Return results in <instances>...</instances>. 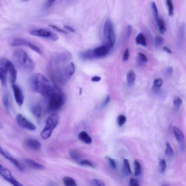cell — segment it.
Segmentation results:
<instances>
[{
  "label": "cell",
  "mask_w": 186,
  "mask_h": 186,
  "mask_svg": "<svg viewBox=\"0 0 186 186\" xmlns=\"http://www.w3.org/2000/svg\"><path fill=\"white\" fill-rule=\"evenodd\" d=\"M44 98H47L48 109L50 111H57L65 104L64 95L57 86L51 85Z\"/></svg>",
  "instance_id": "cell-1"
},
{
  "label": "cell",
  "mask_w": 186,
  "mask_h": 186,
  "mask_svg": "<svg viewBox=\"0 0 186 186\" xmlns=\"http://www.w3.org/2000/svg\"><path fill=\"white\" fill-rule=\"evenodd\" d=\"M13 60L16 66L21 71L29 72L35 68V63L26 52L22 49H18L14 52Z\"/></svg>",
  "instance_id": "cell-2"
},
{
  "label": "cell",
  "mask_w": 186,
  "mask_h": 186,
  "mask_svg": "<svg viewBox=\"0 0 186 186\" xmlns=\"http://www.w3.org/2000/svg\"><path fill=\"white\" fill-rule=\"evenodd\" d=\"M29 85L33 92L40 94L43 97L51 86L47 78L39 73L32 75L29 79Z\"/></svg>",
  "instance_id": "cell-3"
},
{
  "label": "cell",
  "mask_w": 186,
  "mask_h": 186,
  "mask_svg": "<svg viewBox=\"0 0 186 186\" xmlns=\"http://www.w3.org/2000/svg\"><path fill=\"white\" fill-rule=\"evenodd\" d=\"M111 48L105 44L93 49L88 50L80 54V57L84 60L102 58L108 54Z\"/></svg>",
  "instance_id": "cell-4"
},
{
  "label": "cell",
  "mask_w": 186,
  "mask_h": 186,
  "mask_svg": "<svg viewBox=\"0 0 186 186\" xmlns=\"http://www.w3.org/2000/svg\"><path fill=\"white\" fill-rule=\"evenodd\" d=\"M103 35L105 40L104 44L108 46L111 48L113 47L116 42V34L112 22L110 19L106 20L104 24Z\"/></svg>",
  "instance_id": "cell-5"
},
{
  "label": "cell",
  "mask_w": 186,
  "mask_h": 186,
  "mask_svg": "<svg viewBox=\"0 0 186 186\" xmlns=\"http://www.w3.org/2000/svg\"><path fill=\"white\" fill-rule=\"evenodd\" d=\"M59 117L56 113H53L48 116L46 120L45 127L43 130L40 135L44 139L49 138L53 130L58 123Z\"/></svg>",
  "instance_id": "cell-6"
},
{
  "label": "cell",
  "mask_w": 186,
  "mask_h": 186,
  "mask_svg": "<svg viewBox=\"0 0 186 186\" xmlns=\"http://www.w3.org/2000/svg\"><path fill=\"white\" fill-rule=\"evenodd\" d=\"M30 34L33 36L46 38L57 41L59 40V37L55 33L46 29H33L29 32Z\"/></svg>",
  "instance_id": "cell-7"
},
{
  "label": "cell",
  "mask_w": 186,
  "mask_h": 186,
  "mask_svg": "<svg viewBox=\"0 0 186 186\" xmlns=\"http://www.w3.org/2000/svg\"><path fill=\"white\" fill-rule=\"evenodd\" d=\"M10 61L7 59L0 60V81L3 86L6 84L7 73L9 71V66Z\"/></svg>",
  "instance_id": "cell-8"
},
{
  "label": "cell",
  "mask_w": 186,
  "mask_h": 186,
  "mask_svg": "<svg viewBox=\"0 0 186 186\" xmlns=\"http://www.w3.org/2000/svg\"><path fill=\"white\" fill-rule=\"evenodd\" d=\"M16 120L18 124L24 129L31 131H34L36 129V127L35 125L29 122L21 114L17 115Z\"/></svg>",
  "instance_id": "cell-9"
},
{
  "label": "cell",
  "mask_w": 186,
  "mask_h": 186,
  "mask_svg": "<svg viewBox=\"0 0 186 186\" xmlns=\"http://www.w3.org/2000/svg\"><path fill=\"white\" fill-rule=\"evenodd\" d=\"M15 99L18 105L21 106L24 103V97L21 89L15 84L12 85Z\"/></svg>",
  "instance_id": "cell-10"
},
{
  "label": "cell",
  "mask_w": 186,
  "mask_h": 186,
  "mask_svg": "<svg viewBox=\"0 0 186 186\" xmlns=\"http://www.w3.org/2000/svg\"><path fill=\"white\" fill-rule=\"evenodd\" d=\"M11 45L13 46H28L31 50L33 49L34 46V44L28 41L25 39L21 38H16L14 39L11 43Z\"/></svg>",
  "instance_id": "cell-11"
},
{
  "label": "cell",
  "mask_w": 186,
  "mask_h": 186,
  "mask_svg": "<svg viewBox=\"0 0 186 186\" xmlns=\"http://www.w3.org/2000/svg\"><path fill=\"white\" fill-rule=\"evenodd\" d=\"M25 144L28 147L35 150H40L42 145L37 140L33 138H29L26 141Z\"/></svg>",
  "instance_id": "cell-12"
},
{
  "label": "cell",
  "mask_w": 186,
  "mask_h": 186,
  "mask_svg": "<svg viewBox=\"0 0 186 186\" xmlns=\"http://www.w3.org/2000/svg\"><path fill=\"white\" fill-rule=\"evenodd\" d=\"M24 162L27 166L34 170H42L45 169V167L43 165L36 162L33 160L27 159L24 160Z\"/></svg>",
  "instance_id": "cell-13"
},
{
  "label": "cell",
  "mask_w": 186,
  "mask_h": 186,
  "mask_svg": "<svg viewBox=\"0 0 186 186\" xmlns=\"http://www.w3.org/2000/svg\"><path fill=\"white\" fill-rule=\"evenodd\" d=\"M75 65L73 63L71 62L65 67L64 73L67 79H69L72 77L75 73Z\"/></svg>",
  "instance_id": "cell-14"
},
{
  "label": "cell",
  "mask_w": 186,
  "mask_h": 186,
  "mask_svg": "<svg viewBox=\"0 0 186 186\" xmlns=\"http://www.w3.org/2000/svg\"><path fill=\"white\" fill-rule=\"evenodd\" d=\"M9 73L10 74L11 83L12 85H13L15 84L16 81L17 72L14 65L11 62L9 64Z\"/></svg>",
  "instance_id": "cell-15"
},
{
  "label": "cell",
  "mask_w": 186,
  "mask_h": 186,
  "mask_svg": "<svg viewBox=\"0 0 186 186\" xmlns=\"http://www.w3.org/2000/svg\"><path fill=\"white\" fill-rule=\"evenodd\" d=\"M78 138L80 140L87 144H91L92 139L85 131H82L78 135Z\"/></svg>",
  "instance_id": "cell-16"
},
{
  "label": "cell",
  "mask_w": 186,
  "mask_h": 186,
  "mask_svg": "<svg viewBox=\"0 0 186 186\" xmlns=\"http://www.w3.org/2000/svg\"><path fill=\"white\" fill-rule=\"evenodd\" d=\"M156 22L159 27V30L162 34H163L166 31V27L165 26V22L162 18H158Z\"/></svg>",
  "instance_id": "cell-17"
},
{
  "label": "cell",
  "mask_w": 186,
  "mask_h": 186,
  "mask_svg": "<svg viewBox=\"0 0 186 186\" xmlns=\"http://www.w3.org/2000/svg\"><path fill=\"white\" fill-rule=\"evenodd\" d=\"M135 41L137 44L144 46H146V38L142 33H140L135 39Z\"/></svg>",
  "instance_id": "cell-18"
},
{
  "label": "cell",
  "mask_w": 186,
  "mask_h": 186,
  "mask_svg": "<svg viewBox=\"0 0 186 186\" xmlns=\"http://www.w3.org/2000/svg\"><path fill=\"white\" fill-rule=\"evenodd\" d=\"M174 131L176 138L180 143L184 142V136L183 133L179 128L174 126Z\"/></svg>",
  "instance_id": "cell-19"
},
{
  "label": "cell",
  "mask_w": 186,
  "mask_h": 186,
  "mask_svg": "<svg viewBox=\"0 0 186 186\" xmlns=\"http://www.w3.org/2000/svg\"><path fill=\"white\" fill-rule=\"evenodd\" d=\"M31 112L33 115L36 118H40L42 114V108L39 105L33 106L31 108Z\"/></svg>",
  "instance_id": "cell-20"
},
{
  "label": "cell",
  "mask_w": 186,
  "mask_h": 186,
  "mask_svg": "<svg viewBox=\"0 0 186 186\" xmlns=\"http://www.w3.org/2000/svg\"><path fill=\"white\" fill-rule=\"evenodd\" d=\"M122 172H123L124 175L125 176L129 175L131 174V169L130 168L129 161L127 159L124 160Z\"/></svg>",
  "instance_id": "cell-21"
},
{
  "label": "cell",
  "mask_w": 186,
  "mask_h": 186,
  "mask_svg": "<svg viewBox=\"0 0 186 186\" xmlns=\"http://www.w3.org/2000/svg\"><path fill=\"white\" fill-rule=\"evenodd\" d=\"M63 181L65 186H77L75 180L70 177H65Z\"/></svg>",
  "instance_id": "cell-22"
},
{
  "label": "cell",
  "mask_w": 186,
  "mask_h": 186,
  "mask_svg": "<svg viewBox=\"0 0 186 186\" xmlns=\"http://www.w3.org/2000/svg\"><path fill=\"white\" fill-rule=\"evenodd\" d=\"M135 74L133 71L131 70L128 72L127 75V81L128 85H133L135 81Z\"/></svg>",
  "instance_id": "cell-23"
},
{
  "label": "cell",
  "mask_w": 186,
  "mask_h": 186,
  "mask_svg": "<svg viewBox=\"0 0 186 186\" xmlns=\"http://www.w3.org/2000/svg\"><path fill=\"white\" fill-rule=\"evenodd\" d=\"M137 61L139 64L142 65L146 64L147 62L148 59L146 55L144 53H139L137 54Z\"/></svg>",
  "instance_id": "cell-24"
},
{
  "label": "cell",
  "mask_w": 186,
  "mask_h": 186,
  "mask_svg": "<svg viewBox=\"0 0 186 186\" xmlns=\"http://www.w3.org/2000/svg\"><path fill=\"white\" fill-rule=\"evenodd\" d=\"M10 161L15 166L19 171L20 172H24L25 168H24L23 165L17 160L14 159V158L13 159L11 160Z\"/></svg>",
  "instance_id": "cell-25"
},
{
  "label": "cell",
  "mask_w": 186,
  "mask_h": 186,
  "mask_svg": "<svg viewBox=\"0 0 186 186\" xmlns=\"http://www.w3.org/2000/svg\"><path fill=\"white\" fill-rule=\"evenodd\" d=\"M90 186H105L103 180L98 178H93L90 181Z\"/></svg>",
  "instance_id": "cell-26"
},
{
  "label": "cell",
  "mask_w": 186,
  "mask_h": 186,
  "mask_svg": "<svg viewBox=\"0 0 186 186\" xmlns=\"http://www.w3.org/2000/svg\"><path fill=\"white\" fill-rule=\"evenodd\" d=\"M3 103L7 111H9L10 108V100L8 94L5 93L3 97Z\"/></svg>",
  "instance_id": "cell-27"
},
{
  "label": "cell",
  "mask_w": 186,
  "mask_h": 186,
  "mask_svg": "<svg viewBox=\"0 0 186 186\" xmlns=\"http://www.w3.org/2000/svg\"><path fill=\"white\" fill-rule=\"evenodd\" d=\"M0 154L3 156L5 159L9 160V161L14 158L9 152L4 149L1 146H0Z\"/></svg>",
  "instance_id": "cell-28"
},
{
  "label": "cell",
  "mask_w": 186,
  "mask_h": 186,
  "mask_svg": "<svg viewBox=\"0 0 186 186\" xmlns=\"http://www.w3.org/2000/svg\"><path fill=\"white\" fill-rule=\"evenodd\" d=\"M166 3L168 8L169 15L172 16L174 15V6L173 2L171 0H167Z\"/></svg>",
  "instance_id": "cell-29"
},
{
  "label": "cell",
  "mask_w": 186,
  "mask_h": 186,
  "mask_svg": "<svg viewBox=\"0 0 186 186\" xmlns=\"http://www.w3.org/2000/svg\"><path fill=\"white\" fill-rule=\"evenodd\" d=\"M69 154L73 160H78L81 157L80 154L75 150H71L69 152Z\"/></svg>",
  "instance_id": "cell-30"
},
{
  "label": "cell",
  "mask_w": 186,
  "mask_h": 186,
  "mask_svg": "<svg viewBox=\"0 0 186 186\" xmlns=\"http://www.w3.org/2000/svg\"><path fill=\"white\" fill-rule=\"evenodd\" d=\"M135 166V175L136 176H138L141 174V168L140 164L137 160L134 161Z\"/></svg>",
  "instance_id": "cell-31"
},
{
  "label": "cell",
  "mask_w": 186,
  "mask_h": 186,
  "mask_svg": "<svg viewBox=\"0 0 186 186\" xmlns=\"http://www.w3.org/2000/svg\"><path fill=\"white\" fill-rule=\"evenodd\" d=\"M78 163L80 165L90 167H92V168H95V167L94 164L92 161L89 160H82L79 161Z\"/></svg>",
  "instance_id": "cell-32"
},
{
  "label": "cell",
  "mask_w": 186,
  "mask_h": 186,
  "mask_svg": "<svg viewBox=\"0 0 186 186\" xmlns=\"http://www.w3.org/2000/svg\"><path fill=\"white\" fill-rule=\"evenodd\" d=\"M155 46L156 47H159L164 42V39L162 37L159 35L156 36L155 39Z\"/></svg>",
  "instance_id": "cell-33"
},
{
  "label": "cell",
  "mask_w": 186,
  "mask_h": 186,
  "mask_svg": "<svg viewBox=\"0 0 186 186\" xmlns=\"http://www.w3.org/2000/svg\"><path fill=\"white\" fill-rule=\"evenodd\" d=\"M151 6L152 11H153V13L154 16V18L156 21L159 18L158 16V11L157 6L155 2H152L151 3Z\"/></svg>",
  "instance_id": "cell-34"
},
{
  "label": "cell",
  "mask_w": 186,
  "mask_h": 186,
  "mask_svg": "<svg viewBox=\"0 0 186 186\" xmlns=\"http://www.w3.org/2000/svg\"><path fill=\"white\" fill-rule=\"evenodd\" d=\"M166 163L164 160H160L159 162V170L160 172L163 173L166 168Z\"/></svg>",
  "instance_id": "cell-35"
},
{
  "label": "cell",
  "mask_w": 186,
  "mask_h": 186,
  "mask_svg": "<svg viewBox=\"0 0 186 186\" xmlns=\"http://www.w3.org/2000/svg\"><path fill=\"white\" fill-rule=\"evenodd\" d=\"M6 181L13 186H24L14 177L9 178V179L7 180Z\"/></svg>",
  "instance_id": "cell-36"
},
{
  "label": "cell",
  "mask_w": 186,
  "mask_h": 186,
  "mask_svg": "<svg viewBox=\"0 0 186 186\" xmlns=\"http://www.w3.org/2000/svg\"><path fill=\"white\" fill-rule=\"evenodd\" d=\"M166 146L167 148L165 151V154L168 156H172L174 154V151L170 143H167Z\"/></svg>",
  "instance_id": "cell-37"
},
{
  "label": "cell",
  "mask_w": 186,
  "mask_h": 186,
  "mask_svg": "<svg viewBox=\"0 0 186 186\" xmlns=\"http://www.w3.org/2000/svg\"><path fill=\"white\" fill-rule=\"evenodd\" d=\"M126 120V117L123 115H120L118 117L117 122L119 126H121L123 125Z\"/></svg>",
  "instance_id": "cell-38"
},
{
  "label": "cell",
  "mask_w": 186,
  "mask_h": 186,
  "mask_svg": "<svg viewBox=\"0 0 186 186\" xmlns=\"http://www.w3.org/2000/svg\"><path fill=\"white\" fill-rule=\"evenodd\" d=\"M163 82L161 79H156L153 82V87L154 88L157 89L160 88L162 85Z\"/></svg>",
  "instance_id": "cell-39"
},
{
  "label": "cell",
  "mask_w": 186,
  "mask_h": 186,
  "mask_svg": "<svg viewBox=\"0 0 186 186\" xmlns=\"http://www.w3.org/2000/svg\"><path fill=\"white\" fill-rule=\"evenodd\" d=\"M107 160L108 161L109 165L110 167H111L113 169H115L116 168L117 165L116 163V162L112 159L111 158L107 157L106 158Z\"/></svg>",
  "instance_id": "cell-40"
},
{
  "label": "cell",
  "mask_w": 186,
  "mask_h": 186,
  "mask_svg": "<svg viewBox=\"0 0 186 186\" xmlns=\"http://www.w3.org/2000/svg\"><path fill=\"white\" fill-rule=\"evenodd\" d=\"M49 26L52 28L55 29V30L59 32V33H63V34H67V33L66 31H65L64 30H63V29H62L59 28V27L57 26L53 25H49Z\"/></svg>",
  "instance_id": "cell-41"
},
{
  "label": "cell",
  "mask_w": 186,
  "mask_h": 186,
  "mask_svg": "<svg viewBox=\"0 0 186 186\" xmlns=\"http://www.w3.org/2000/svg\"><path fill=\"white\" fill-rule=\"evenodd\" d=\"M56 1L54 0H49L46 2L45 3V7L46 9H49L53 7Z\"/></svg>",
  "instance_id": "cell-42"
},
{
  "label": "cell",
  "mask_w": 186,
  "mask_h": 186,
  "mask_svg": "<svg viewBox=\"0 0 186 186\" xmlns=\"http://www.w3.org/2000/svg\"><path fill=\"white\" fill-rule=\"evenodd\" d=\"M183 101L181 98H178L175 99L174 101V104L175 107L177 108L179 107L182 105Z\"/></svg>",
  "instance_id": "cell-43"
},
{
  "label": "cell",
  "mask_w": 186,
  "mask_h": 186,
  "mask_svg": "<svg viewBox=\"0 0 186 186\" xmlns=\"http://www.w3.org/2000/svg\"><path fill=\"white\" fill-rule=\"evenodd\" d=\"M129 186H139L138 181L135 178H131L129 181Z\"/></svg>",
  "instance_id": "cell-44"
},
{
  "label": "cell",
  "mask_w": 186,
  "mask_h": 186,
  "mask_svg": "<svg viewBox=\"0 0 186 186\" xmlns=\"http://www.w3.org/2000/svg\"><path fill=\"white\" fill-rule=\"evenodd\" d=\"M129 50H128V49H126L125 51L123 57V59H122V60H123V62H126V61H127L128 60V59H129Z\"/></svg>",
  "instance_id": "cell-45"
},
{
  "label": "cell",
  "mask_w": 186,
  "mask_h": 186,
  "mask_svg": "<svg viewBox=\"0 0 186 186\" xmlns=\"http://www.w3.org/2000/svg\"><path fill=\"white\" fill-rule=\"evenodd\" d=\"M132 27L131 26H128L127 27V30H126V37L129 38L132 33Z\"/></svg>",
  "instance_id": "cell-46"
},
{
  "label": "cell",
  "mask_w": 186,
  "mask_h": 186,
  "mask_svg": "<svg viewBox=\"0 0 186 186\" xmlns=\"http://www.w3.org/2000/svg\"><path fill=\"white\" fill-rule=\"evenodd\" d=\"M110 100H111L110 98V97L108 95L107 96L106 98L105 99V101H104L103 104H102V107H105V106L106 105H107V104H108L110 101Z\"/></svg>",
  "instance_id": "cell-47"
},
{
  "label": "cell",
  "mask_w": 186,
  "mask_h": 186,
  "mask_svg": "<svg viewBox=\"0 0 186 186\" xmlns=\"http://www.w3.org/2000/svg\"><path fill=\"white\" fill-rule=\"evenodd\" d=\"M64 28L66 29V30L72 33H75V30L73 28L70 26L65 25L64 26Z\"/></svg>",
  "instance_id": "cell-48"
},
{
  "label": "cell",
  "mask_w": 186,
  "mask_h": 186,
  "mask_svg": "<svg viewBox=\"0 0 186 186\" xmlns=\"http://www.w3.org/2000/svg\"><path fill=\"white\" fill-rule=\"evenodd\" d=\"M102 78L98 76H95L93 77L91 79V81L93 82H98L101 81Z\"/></svg>",
  "instance_id": "cell-49"
},
{
  "label": "cell",
  "mask_w": 186,
  "mask_h": 186,
  "mask_svg": "<svg viewBox=\"0 0 186 186\" xmlns=\"http://www.w3.org/2000/svg\"><path fill=\"white\" fill-rule=\"evenodd\" d=\"M163 50L165 52H167V53H172V51L170 48L167 47V46H164L163 48Z\"/></svg>",
  "instance_id": "cell-50"
},
{
  "label": "cell",
  "mask_w": 186,
  "mask_h": 186,
  "mask_svg": "<svg viewBox=\"0 0 186 186\" xmlns=\"http://www.w3.org/2000/svg\"><path fill=\"white\" fill-rule=\"evenodd\" d=\"M167 71L169 74L171 75L173 73V72H174V69H173L172 67H168L167 69Z\"/></svg>",
  "instance_id": "cell-51"
},
{
  "label": "cell",
  "mask_w": 186,
  "mask_h": 186,
  "mask_svg": "<svg viewBox=\"0 0 186 186\" xmlns=\"http://www.w3.org/2000/svg\"><path fill=\"white\" fill-rule=\"evenodd\" d=\"M47 186H57L56 184L54 183H50L48 184V185Z\"/></svg>",
  "instance_id": "cell-52"
},
{
  "label": "cell",
  "mask_w": 186,
  "mask_h": 186,
  "mask_svg": "<svg viewBox=\"0 0 186 186\" xmlns=\"http://www.w3.org/2000/svg\"><path fill=\"white\" fill-rule=\"evenodd\" d=\"M3 127L2 124L1 123V122H0V129H2Z\"/></svg>",
  "instance_id": "cell-53"
},
{
  "label": "cell",
  "mask_w": 186,
  "mask_h": 186,
  "mask_svg": "<svg viewBox=\"0 0 186 186\" xmlns=\"http://www.w3.org/2000/svg\"><path fill=\"white\" fill-rule=\"evenodd\" d=\"M162 186H169L167 185H163Z\"/></svg>",
  "instance_id": "cell-54"
}]
</instances>
